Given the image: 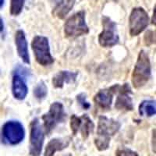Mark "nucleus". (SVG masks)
Segmentation results:
<instances>
[{
	"instance_id": "obj_3",
	"label": "nucleus",
	"mask_w": 156,
	"mask_h": 156,
	"mask_svg": "<svg viewBox=\"0 0 156 156\" xmlns=\"http://www.w3.org/2000/svg\"><path fill=\"white\" fill-rule=\"evenodd\" d=\"M89 28L85 20V12L81 10L66 20L64 24V34L67 37H76L87 34Z\"/></svg>"
},
{
	"instance_id": "obj_18",
	"label": "nucleus",
	"mask_w": 156,
	"mask_h": 156,
	"mask_svg": "<svg viewBox=\"0 0 156 156\" xmlns=\"http://www.w3.org/2000/svg\"><path fill=\"white\" fill-rule=\"evenodd\" d=\"M94 125L92 120L87 115H83L81 116V125H80V133L83 140L87 139L90 133H92Z\"/></svg>"
},
{
	"instance_id": "obj_24",
	"label": "nucleus",
	"mask_w": 156,
	"mask_h": 156,
	"mask_svg": "<svg viewBox=\"0 0 156 156\" xmlns=\"http://www.w3.org/2000/svg\"><path fill=\"white\" fill-rule=\"evenodd\" d=\"M76 100H77L78 103L80 104V106L83 108H84V109L86 110L90 108V104L87 101V98H86V95L83 94V93L78 94V95L76 96Z\"/></svg>"
},
{
	"instance_id": "obj_7",
	"label": "nucleus",
	"mask_w": 156,
	"mask_h": 156,
	"mask_svg": "<svg viewBox=\"0 0 156 156\" xmlns=\"http://www.w3.org/2000/svg\"><path fill=\"white\" fill-rule=\"evenodd\" d=\"M102 31L98 36V42L104 48H112L119 43L116 23L108 16L102 17Z\"/></svg>"
},
{
	"instance_id": "obj_8",
	"label": "nucleus",
	"mask_w": 156,
	"mask_h": 156,
	"mask_svg": "<svg viewBox=\"0 0 156 156\" xmlns=\"http://www.w3.org/2000/svg\"><path fill=\"white\" fill-rule=\"evenodd\" d=\"M148 22V14L145 9L142 7L133 8L129 17V34L132 37L139 35L147 28Z\"/></svg>"
},
{
	"instance_id": "obj_6",
	"label": "nucleus",
	"mask_w": 156,
	"mask_h": 156,
	"mask_svg": "<svg viewBox=\"0 0 156 156\" xmlns=\"http://www.w3.org/2000/svg\"><path fill=\"white\" fill-rule=\"evenodd\" d=\"M65 117H66V113L62 103L58 101L52 103L50 105L48 112L44 114L41 117L44 122L45 133L49 134L58 123L63 122Z\"/></svg>"
},
{
	"instance_id": "obj_26",
	"label": "nucleus",
	"mask_w": 156,
	"mask_h": 156,
	"mask_svg": "<svg viewBox=\"0 0 156 156\" xmlns=\"http://www.w3.org/2000/svg\"><path fill=\"white\" fill-rule=\"evenodd\" d=\"M152 23L154 25H155V7L154 8V13H153L152 16Z\"/></svg>"
},
{
	"instance_id": "obj_22",
	"label": "nucleus",
	"mask_w": 156,
	"mask_h": 156,
	"mask_svg": "<svg viewBox=\"0 0 156 156\" xmlns=\"http://www.w3.org/2000/svg\"><path fill=\"white\" fill-rule=\"evenodd\" d=\"M115 156H139L138 153L126 147L118 148L115 151Z\"/></svg>"
},
{
	"instance_id": "obj_12",
	"label": "nucleus",
	"mask_w": 156,
	"mask_h": 156,
	"mask_svg": "<svg viewBox=\"0 0 156 156\" xmlns=\"http://www.w3.org/2000/svg\"><path fill=\"white\" fill-rule=\"evenodd\" d=\"M12 92L15 98L17 100L24 99L28 92V87L26 84V82L17 70L12 76Z\"/></svg>"
},
{
	"instance_id": "obj_2",
	"label": "nucleus",
	"mask_w": 156,
	"mask_h": 156,
	"mask_svg": "<svg viewBox=\"0 0 156 156\" xmlns=\"http://www.w3.org/2000/svg\"><path fill=\"white\" fill-rule=\"evenodd\" d=\"M151 76V66L148 55L144 50L139 52L132 73V83L135 88H140L148 82Z\"/></svg>"
},
{
	"instance_id": "obj_10",
	"label": "nucleus",
	"mask_w": 156,
	"mask_h": 156,
	"mask_svg": "<svg viewBox=\"0 0 156 156\" xmlns=\"http://www.w3.org/2000/svg\"><path fill=\"white\" fill-rule=\"evenodd\" d=\"M118 97L115 100V107L121 111H132L133 109V99L131 98L132 90L128 83H124L122 86H119L117 90Z\"/></svg>"
},
{
	"instance_id": "obj_17",
	"label": "nucleus",
	"mask_w": 156,
	"mask_h": 156,
	"mask_svg": "<svg viewBox=\"0 0 156 156\" xmlns=\"http://www.w3.org/2000/svg\"><path fill=\"white\" fill-rule=\"evenodd\" d=\"M156 105L154 100H144L139 105V114L142 116L151 117L155 115Z\"/></svg>"
},
{
	"instance_id": "obj_4",
	"label": "nucleus",
	"mask_w": 156,
	"mask_h": 156,
	"mask_svg": "<svg viewBox=\"0 0 156 156\" xmlns=\"http://www.w3.org/2000/svg\"><path fill=\"white\" fill-rule=\"evenodd\" d=\"M25 136L24 128L18 121H8L1 131V140L8 145H16L23 141Z\"/></svg>"
},
{
	"instance_id": "obj_23",
	"label": "nucleus",
	"mask_w": 156,
	"mask_h": 156,
	"mask_svg": "<svg viewBox=\"0 0 156 156\" xmlns=\"http://www.w3.org/2000/svg\"><path fill=\"white\" fill-rule=\"evenodd\" d=\"M144 44L147 46H150L155 42V32L152 30H147L144 37Z\"/></svg>"
},
{
	"instance_id": "obj_11",
	"label": "nucleus",
	"mask_w": 156,
	"mask_h": 156,
	"mask_svg": "<svg viewBox=\"0 0 156 156\" xmlns=\"http://www.w3.org/2000/svg\"><path fill=\"white\" fill-rule=\"evenodd\" d=\"M119 87V84H115L108 88L100 90L94 98L96 105L102 109H109L113 100V95L117 93Z\"/></svg>"
},
{
	"instance_id": "obj_13",
	"label": "nucleus",
	"mask_w": 156,
	"mask_h": 156,
	"mask_svg": "<svg viewBox=\"0 0 156 156\" xmlns=\"http://www.w3.org/2000/svg\"><path fill=\"white\" fill-rule=\"evenodd\" d=\"M15 44H16L17 53L21 58L23 62L26 64H30V56H29L27 41L26 35L22 30H19L15 34Z\"/></svg>"
},
{
	"instance_id": "obj_19",
	"label": "nucleus",
	"mask_w": 156,
	"mask_h": 156,
	"mask_svg": "<svg viewBox=\"0 0 156 156\" xmlns=\"http://www.w3.org/2000/svg\"><path fill=\"white\" fill-rule=\"evenodd\" d=\"M26 0H11L10 13L12 16H18L22 12Z\"/></svg>"
},
{
	"instance_id": "obj_15",
	"label": "nucleus",
	"mask_w": 156,
	"mask_h": 156,
	"mask_svg": "<svg viewBox=\"0 0 156 156\" xmlns=\"http://www.w3.org/2000/svg\"><path fill=\"white\" fill-rule=\"evenodd\" d=\"M77 72L61 70L52 78V84L55 88H62L65 83H74L77 77Z\"/></svg>"
},
{
	"instance_id": "obj_1",
	"label": "nucleus",
	"mask_w": 156,
	"mask_h": 156,
	"mask_svg": "<svg viewBox=\"0 0 156 156\" xmlns=\"http://www.w3.org/2000/svg\"><path fill=\"white\" fill-rule=\"evenodd\" d=\"M121 124L119 121L105 115H100L97 128V136L94 139L96 148L100 151H105L109 147L110 140L119 131Z\"/></svg>"
},
{
	"instance_id": "obj_16",
	"label": "nucleus",
	"mask_w": 156,
	"mask_h": 156,
	"mask_svg": "<svg viewBox=\"0 0 156 156\" xmlns=\"http://www.w3.org/2000/svg\"><path fill=\"white\" fill-rule=\"evenodd\" d=\"M76 0H57L52 14L59 19H64L73 9Z\"/></svg>"
},
{
	"instance_id": "obj_5",
	"label": "nucleus",
	"mask_w": 156,
	"mask_h": 156,
	"mask_svg": "<svg viewBox=\"0 0 156 156\" xmlns=\"http://www.w3.org/2000/svg\"><path fill=\"white\" fill-rule=\"evenodd\" d=\"M31 48L34 51L35 59L43 66H49L54 62V58L50 51L48 39L44 36L37 35L33 38Z\"/></svg>"
},
{
	"instance_id": "obj_21",
	"label": "nucleus",
	"mask_w": 156,
	"mask_h": 156,
	"mask_svg": "<svg viewBox=\"0 0 156 156\" xmlns=\"http://www.w3.org/2000/svg\"><path fill=\"white\" fill-rule=\"evenodd\" d=\"M81 125V117L73 115L70 117V128L73 135H76Z\"/></svg>"
},
{
	"instance_id": "obj_28",
	"label": "nucleus",
	"mask_w": 156,
	"mask_h": 156,
	"mask_svg": "<svg viewBox=\"0 0 156 156\" xmlns=\"http://www.w3.org/2000/svg\"><path fill=\"white\" fill-rule=\"evenodd\" d=\"M67 156H72V155H71V154H68Z\"/></svg>"
},
{
	"instance_id": "obj_20",
	"label": "nucleus",
	"mask_w": 156,
	"mask_h": 156,
	"mask_svg": "<svg viewBox=\"0 0 156 156\" xmlns=\"http://www.w3.org/2000/svg\"><path fill=\"white\" fill-rule=\"evenodd\" d=\"M47 94H48V89H47L45 83L43 81L37 83V85L34 89V97L38 100H42L46 97Z\"/></svg>"
},
{
	"instance_id": "obj_14",
	"label": "nucleus",
	"mask_w": 156,
	"mask_h": 156,
	"mask_svg": "<svg viewBox=\"0 0 156 156\" xmlns=\"http://www.w3.org/2000/svg\"><path fill=\"white\" fill-rule=\"evenodd\" d=\"M71 142L70 136L51 139L47 144L44 149V156H53L56 151H62L69 145Z\"/></svg>"
},
{
	"instance_id": "obj_9",
	"label": "nucleus",
	"mask_w": 156,
	"mask_h": 156,
	"mask_svg": "<svg viewBox=\"0 0 156 156\" xmlns=\"http://www.w3.org/2000/svg\"><path fill=\"white\" fill-rule=\"evenodd\" d=\"M44 140V133L39 119L35 118L30 123L29 153L31 156H40Z\"/></svg>"
},
{
	"instance_id": "obj_25",
	"label": "nucleus",
	"mask_w": 156,
	"mask_h": 156,
	"mask_svg": "<svg viewBox=\"0 0 156 156\" xmlns=\"http://www.w3.org/2000/svg\"><path fill=\"white\" fill-rule=\"evenodd\" d=\"M4 30V23L3 20L1 17H0V33H2Z\"/></svg>"
},
{
	"instance_id": "obj_27",
	"label": "nucleus",
	"mask_w": 156,
	"mask_h": 156,
	"mask_svg": "<svg viewBox=\"0 0 156 156\" xmlns=\"http://www.w3.org/2000/svg\"><path fill=\"white\" fill-rule=\"evenodd\" d=\"M3 4H4V0H0V9L2 7Z\"/></svg>"
}]
</instances>
